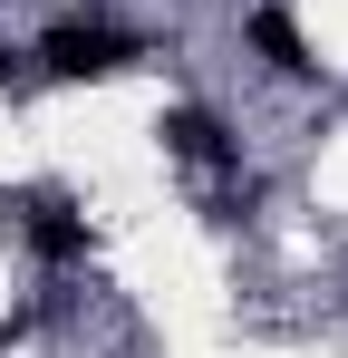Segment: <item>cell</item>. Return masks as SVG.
<instances>
[{
  "instance_id": "cell-5",
  "label": "cell",
  "mask_w": 348,
  "mask_h": 358,
  "mask_svg": "<svg viewBox=\"0 0 348 358\" xmlns=\"http://www.w3.org/2000/svg\"><path fill=\"white\" fill-rule=\"evenodd\" d=\"M10 78H20V59H10V49H0V87H10Z\"/></svg>"
},
{
  "instance_id": "cell-2",
  "label": "cell",
  "mask_w": 348,
  "mask_h": 358,
  "mask_svg": "<svg viewBox=\"0 0 348 358\" xmlns=\"http://www.w3.org/2000/svg\"><path fill=\"white\" fill-rule=\"evenodd\" d=\"M10 213H20V242H29L39 262H58V271L97 252V223H87V213H78V194H58V184H39V194H20Z\"/></svg>"
},
{
  "instance_id": "cell-4",
  "label": "cell",
  "mask_w": 348,
  "mask_h": 358,
  "mask_svg": "<svg viewBox=\"0 0 348 358\" xmlns=\"http://www.w3.org/2000/svg\"><path fill=\"white\" fill-rule=\"evenodd\" d=\"M252 49H261L271 78H319V59H310V39H300V20H290L281 0H261V10H252Z\"/></svg>"
},
{
  "instance_id": "cell-1",
  "label": "cell",
  "mask_w": 348,
  "mask_h": 358,
  "mask_svg": "<svg viewBox=\"0 0 348 358\" xmlns=\"http://www.w3.org/2000/svg\"><path fill=\"white\" fill-rule=\"evenodd\" d=\"M136 59H145V39H136L126 20H107V10L49 20V29H39V68L68 78V87H78V78H116V68H136Z\"/></svg>"
},
{
  "instance_id": "cell-3",
  "label": "cell",
  "mask_w": 348,
  "mask_h": 358,
  "mask_svg": "<svg viewBox=\"0 0 348 358\" xmlns=\"http://www.w3.org/2000/svg\"><path fill=\"white\" fill-rule=\"evenodd\" d=\"M155 136H165L174 165H194V175H242V136H232L213 107H165V117H155Z\"/></svg>"
}]
</instances>
